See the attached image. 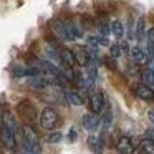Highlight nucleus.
Wrapping results in <instances>:
<instances>
[{"label":"nucleus","mask_w":154,"mask_h":154,"mask_svg":"<svg viewBox=\"0 0 154 154\" xmlns=\"http://www.w3.org/2000/svg\"><path fill=\"white\" fill-rule=\"evenodd\" d=\"M2 123H4L5 126L10 128L14 133H17V131H18V124H17V121H15L14 114H12L10 111H4V113H2Z\"/></svg>","instance_id":"ddd939ff"},{"label":"nucleus","mask_w":154,"mask_h":154,"mask_svg":"<svg viewBox=\"0 0 154 154\" xmlns=\"http://www.w3.org/2000/svg\"><path fill=\"white\" fill-rule=\"evenodd\" d=\"M141 78H143V81L146 85H151L154 83V65L151 68H146V70H143V73H141Z\"/></svg>","instance_id":"f3484780"},{"label":"nucleus","mask_w":154,"mask_h":154,"mask_svg":"<svg viewBox=\"0 0 154 154\" xmlns=\"http://www.w3.org/2000/svg\"><path fill=\"white\" fill-rule=\"evenodd\" d=\"M98 144H100V143H98L96 137H93V136L88 137V146H90L93 151H96V152H98V151H101V147H98Z\"/></svg>","instance_id":"aec40b11"},{"label":"nucleus","mask_w":154,"mask_h":154,"mask_svg":"<svg viewBox=\"0 0 154 154\" xmlns=\"http://www.w3.org/2000/svg\"><path fill=\"white\" fill-rule=\"evenodd\" d=\"M149 134H151V137L154 139V129H151V131H149Z\"/></svg>","instance_id":"7c9ffc66"},{"label":"nucleus","mask_w":154,"mask_h":154,"mask_svg":"<svg viewBox=\"0 0 154 154\" xmlns=\"http://www.w3.org/2000/svg\"><path fill=\"white\" fill-rule=\"evenodd\" d=\"M81 124H83V128H85L86 131L93 133V131H96L98 126H100V116H98L96 113H93V111H90V113H86V114L83 116Z\"/></svg>","instance_id":"1a4fd4ad"},{"label":"nucleus","mask_w":154,"mask_h":154,"mask_svg":"<svg viewBox=\"0 0 154 154\" xmlns=\"http://www.w3.org/2000/svg\"><path fill=\"white\" fill-rule=\"evenodd\" d=\"M111 33L114 35V38H121V37H123V33H124V27H123V23H121L119 20L111 22Z\"/></svg>","instance_id":"dca6fc26"},{"label":"nucleus","mask_w":154,"mask_h":154,"mask_svg":"<svg viewBox=\"0 0 154 154\" xmlns=\"http://www.w3.org/2000/svg\"><path fill=\"white\" fill-rule=\"evenodd\" d=\"M65 96H66V101L71 106H81V104H83V98H81L80 93H76V91H66Z\"/></svg>","instance_id":"2eb2a0df"},{"label":"nucleus","mask_w":154,"mask_h":154,"mask_svg":"<svg viewBox=\"0 0 154 154\" xmlns=\"http://www.w3.org/2000/svg\"><path fill=\"white\" fill-rule=\"evenodd\" d=\"M131 58L136 65H141V66H146L149 63V53H146V50L141 47H134L131 50Z\"/></svg>","instance_id":"9d476101"},{"label":"nucleus","mask_w":154,"mask_h":154,"mask_svg":"<svg viewBox=\"0 0 154 154\" xmlns=\"http://www.w3.org/2000/svg\"><path fill=\"white\" fill-rule=\"evenodd\" d=\"M61 141V133H50L48 134V143H58Z\"/></svg>","instance_id":"5701e85b"},{"label":"nucleus","mask_w":154,"mask_h":154,"mask_svg":"<svg viewBox=\"0 0 154 154\" xmlns=\"http://www.w3.org/2000/svg\"><path fill=\"white\" fill-rule=\"evenodd\" d=\"M73 51H75V57H76L78 66H86L91 61V55H90V48L88 47H76Z\"/></svg>","instance_id":"9b49d317"},{"label":"nucleus","mask_w":154,"mask_h":154,"mask_svg":"<svg viewBox=\"0 0 154 154\" xmlns=\"http://www.w3.org/2000/svg\"><path fill=\"white\" fill-rule=\"evenodd\" d=\"M103 123H104V126H109V123H111V111L109 109H106V113H104Z\"/></svg>","instance_id":"393cba45"},{"label":"nucleus","mask_w":154,"mask_h":154,"mask_svg":"<svg viewBox=\"0 0 154 154\" xmlns=\"http://www.w3.org/2000/svg\"><path fill=\"white\" fill-rule=\"evenodd\" d=\"M66 25H68V30H70L73 40H75V38H81V37H83V30H81L76 23H73V22H66Z\"/></svg>","instance_id":"a211bd4d"},{"label":"nucleus","mask_w":154,"mask_h":154,"mask_svg":"<svg viewBox=\"0 0 154 154\" xmlns=\"http://www.w3.org/2000/svg\"><path fill=\"white\" fill-rule=\"evenodd\" d=\"M18 113H20L22 119H25L27 123H33L37 118V109H35L33 103L28 100H23L18 103Z\"/></svg>","instance_id":"39448f33"},{"label":"nucleus","mask_w":154,"mask_h":154,"mask_svg":"<svg viewBox=\"0 0 154 154\" xmlns=\"http://www.w3.org/2000/svg\"><path fill=\"white\" fill-rule=\"evenodd\" d=\"M116 151L118 152H123V154H128V152H133L134 151V144H133V139L128 136H121L116 143Z\"/></svg>","instance_id":"f8f14e48"},{"label":"nucleus","mask_w":154,"mask_h":154,"mask_svg":"<svg viewBox=\"0 0 154 154\" xmlns=\"http://www.w3.org/2000/svg\"><path fill=\"white\" fill-rule=\"evenodd\" d=\"M147 119H149L151 124L154 126V109H149V113H147Z\"/></svg>","instance_id":"c85d7f7f"},{"label":"nucleus","mask_w":154,"mask_h":154,"mask_svg":"<svg viewBox=\"0 0 154 154\" xmlns=\"http://www.w3.org/2000/svg\"><path fill=\"white\" fill-rule=\"evenodd\" d=\"M22 144L27 152H38L40 151V141H38V134L30 124H23L22 126Z\"/></svg>","instance_id":"f257e3e1"},{"label":"nucleus","mask_w":154,"mask_h":154,"mask_svg":"<svg viewBox=\"0 0 154 154\" xmlns=\"http://www.w3.org/2000/svg\"><path fill=\"white\" fill-rule=\"evenodd\" d=\"M98 28H100V33H103V35H108L111 32V28H108V22L106 20H101L100 23H98Z\"/></svg>","instance_id":"412c9836"},{"label":"nucleus","mask_w":154,"mask_h":154,"mask_svg":"<svg viewBox=\"0 0 154 154\" xmlns=\"http://www.w3.org/2000/svg\"><path fill=\"white\" fill-rule=\"evenodd\" d=\"M133 93L136 94L139 100H144V101H154V90L146 83H139L133 88Z\"/></svg>","instance_id":"6e6552de"},{"label":"nucleus","mask_w":154,"mask_h":154,"mask_svg":"<svg viewBox=\"0 0 154 154\" xmlns=\"http://www.w3.org/2000/svg\"><path fill=\"white\" fill-rule=\"evenodd\" d=\"M121 50H124V51L129 50V45H128V43H123V45H121Z\"/></svg>","instance_id":"c756f323"},{"label":"nucleus","mask_w":154,"mask_h":154,"mask_svg":"<svg viewBox=\"0 0 154 154\" xmlns=\"http://www.w3.org/2000/svg\"><path fill=\"white\" fill-rule=\"evenodd\" d=\"M104 63L108 65V68H111V70H116V58H106V60H104Z\"/></svg>","instance_id":"b1692460"},{"label":"nucleus","mask_w":154,"mask_h":154,"mask_svg":"<svg viewBox=\"0 0 154 154\" xmlns=\"http://www.w3.org/2000/svg\"><path fill=\"white\" fill-rule=\"evenodd\" d=\"M139 152H144V154H154V139L152 137H146L139 143V147H137Z\"/></svg>","instance_id":"4468645a"},{"label":"nucleus","mask_w":154,"mask_h":154,"mask_svg":"<svg viewBox=\"0 0 154 154\" xmlns=\"http://www.w3.org/2000/svg\"><path fill=\"white\" fill-rule=\"evenodd\" d=\"M143 33H144V20H143V18H139V20H137V27H136V37L141 40Z\"/></svg>","instance_id":"4be33fe9"},{"label":"nucleus","mask_w":154,"mask_h":154,"mask_svg":"<svg viewBox=\"0 0 154 154\" xmlns=\"http://www.w3.org/2000/svg\"><path fill=\"white\" fill-rule=\"evenodd\" d=\"M147 40H149V43H154V27L147 30Z\"/></svg>","instance_id":"bb28decb"},{"label":"nucleus","mask_w":154,"mask_h":154,"mask_svg":"<svg viewBox=\"0 0 154 154\" xmlns=\"http://www.w3.org/2000/svg\"><path fill=\"white\" fill-rule=\"evenodd\" d=\"M83 27L85 28H93V22H91V18L83 17Z\"/></svg>","instance_id":"a878e982"},{"label":"nucleus","mask_w":154,"mask_h":154,"mask_svg":"<svg viewBox=\"0 0 154 154\" xmlns=\"http://www.w3.org/2000/svg\"><path fill=\"white\" fill-rule=\"evenodd\" d=\"M68 137H70V141H75V139L78 137L76 129H75V128H71V129H70V136H68Z\"/></svg>","instance_id":"cd10ccee"},{"label":"nucleus","mask_w":154,"mask_h":154,"mask_svg":"<svg viewBox=\"0 0 154 154\" xmlns=\"http://www.w3.org/2000/svg\"><path fill=\"white\" fill-rule=\"evenodd\" d=\"M50 25H51V32L55 33V37H57L58 40H61V42H71L73 40L70 30H68L66 22H63L61 18H55V20H51Z\"/></svg>","instance_id":"7ed1b4c3"},{"label":"nucleus","mask_w":154,"mask_h":154,"mask_svg":"<svg viewBox=\"0 0 154 154\" xmlns=\"http://www.w3.org/2000/svg\"><path fill=\"white\" fill-rule=\"evenodd\" d=\"M40 124L43 129L51 131L60 124V116H58V113L53 108H45L40 114Z\"/></svg>","instance_id":"f03ea898"},{"label":"nucleus","mask_w":154,"mask_h":154,"mask_svg":"<svg viewBox=\"0 0 154 154\" xmlns=\"http://www.w3.org/2000/svg\"><path fill=\"white\" fill-rule=\"evenodd\" d=\"M60 61L66 70H73L75 66H78L75 51L70 48H60Z\"/></svg>","instance_id":"0eeeda50"},{"label":"nucleus","mask_w":154,"mask_h":154,"mask_svg":"<svg viewBox=\"0 0 154 154\" xmlns=\"http://www.w3.org/2000/svg\"><path fill=\"white\" fill-rule=\"evenodd\" d=\"M17 133H14V131L10 129L8 126H5L4 123H2V126H0V143L4 144L7 149H15V146H17Z\"/></svg>","instance_id":"20e7f679"},{"label":"nucleus","mask_w":154,"mask_h":154,"mask_svg":"<svg viewBox=\"0 0 154 154\" xmlns=\"http://www.w3.org/2000/svg\"><path fill=\"white\" fill-rule=\"evenodd\" d=\"M88 103H90V109L93 111V113H96V114L103 113L104 108H106L104 93H103V91H96V93H93L90 96V100H88Z\"/></svg>","instance_id":"423d86ee"},{"label":"nucleus","mask_w":154,"mask_h":154,"mask_svg":"<svg viewBox=\"0 0 154 154\" xmlns=\"http://www.w3.org/2000/svg\"><path fill=\"white\" fill-rule=\"evenodd\" d=\"M121 53H123V50H121L119 45H111V47H109V57H113V58H119V57H121Z\"/></svg>","instance_id":"6ab92c4d"}]
</instances>
